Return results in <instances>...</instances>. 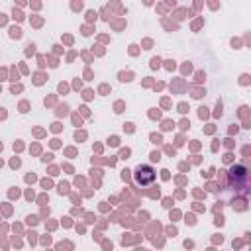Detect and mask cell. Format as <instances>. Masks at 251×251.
Returning a JSON list of instances; mask_svg holds the SVG:
<instances>
[{
  "mask_svg": "<svg viewBox=\"0 0 251 251\" xmlns=\"http://www.w3.org/2000/svg\"><path fill=\"white\" fill-rule=\"evenodd\" d=\"M135 182L137 184H141V186H147V184H151L153 180H155V171L149 167V165H139L137 169H135Z\"/></svg>",
  "mask_w": 251,
  "mask_h": 251,
  "instance_id": "cell-1",
  "label": "cell"
}]
</instances>
